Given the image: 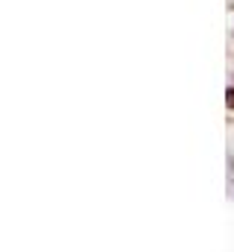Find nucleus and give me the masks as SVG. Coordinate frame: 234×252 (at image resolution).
Returning <instances> with one entry per match:
<instances>
[{
	"mask_svg": "<svg viewBox=\"0 0 234 252\" xmlns=\"http://www.w3.org/2000/svg\"><path fill=\"white\" fill-rule=\"evenodd\" d=\"M229 106L234 109V88H229Z\"/></svg>",
	"mask_w": 234,
	"mask_h": 252,
	"instance_id": "nucleus-1",
	"label": "nucleus"
}]
</instances>
